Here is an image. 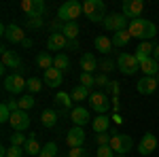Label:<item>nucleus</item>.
<instances>
[{"mask_svg": "<svg viewBox=\"0 0 159 157\" xmlns=\"http://www.w3.org/2000/svg\"><path fill=\"white\" fill-rule=\"evenodd\" d=\"M127 32L134 38H140L144 43V40H153V38L157 36V25L153 24V21H148V19H144V17H138L134 21H129Z\"/></svg>", "mask_w": 159, "mask_h": 157, "instance_id": "nucleus-1", "label": "nucleus"}, {"mask_svg": "<svg viewBox=\"0 0 159 157\" xmlns=\"http://www.w3.org/2000/svg\"><path fill=\"white\" fill-rule=\"evenodd\" d=\"M83 15H85L89 21H104L106 17V4L104 0H85L83 2Z\"/></svg>", "mask_w": 159, "mask_h": 157, "instance_id": "nucleus-2", "label": "nucleus"}, {"mask_svg": "<svg viewBox=\"0 0 159 157\" xmlns=\"http://www.w3.org/2000/svg\"><path fill=\"white\" fill-rule=\"evenodd\" d=\"M83 13V4L76 2V0H66L57 9V19L64 21V24H70V21H76V17H81Z\"/></svg>", "mask_w": 159, "mask_h": 157, "instance_id": "nucleus-3", "label": "nucleus"}, {"mask_svg": "<svg viewBox=\"0 0 159 157\" xmlns=\"http://www.w3.org/2000/svg\"><path fill=\"white\" fill-rule=\"evenodd\" d=\"M117 70L123 74H127V76H132L140 70V64L136 60L134 53H121L119 58H117Z\"/></svg>", "mask_w": 159, "mask_h": 157, "instance_id": "nucleus-4", "label": "nucleus"}, {"mask_svg": "<svg viewBox=\"0 0 159 157\" xmlns=\"http://www.w3.org/2000/svg\"><path fill=\"white\" fill-rule=\"evenodd\" d=\"M102 25L108 30V32H121V30H127V17L123 15V13H110L104 17V21Z\"/></svg>", "mask_w": 159, "mask_h": 157, "instance_id": "nucleus-5", "label": "nucleus"}, {"mask_svg": "<svg viewBox=\"0 0 159 157\" xmlns=\"http://www.w3.org/2000/svg\"><path fill=\"white\" fill-rule=\"evenodd\" d=\"M0 32H2V36L7 38L9 43H13V45H21L24 43V30H21V25H17V24H2L0 25Z\"/></svg>", "mask_w": 159, "mask_h": 157, "instance_id": "nucleus-6", "label": "nucleus"}, {"mask_svg": "<svg viewBox=\"0 0 159 157\" xmlns=\"http://www.w3.org/2000/svg\"><path fill=\"white\" fill-rule=\"evenodd\" d=\"M25 83H28V81L21 76V72H13V74H7V76H4V89H7L9 94H13V96H15V94H21L25 89Z\"/></svg>", "mask_w": 159, "mask_h": 157, "instance_id": "nucleus-7", "label": "nucleus"}, {"mask_svg": "<svg viewBox=\"0 0 159 157\" xmlns=\"http://www.w3.org/2000/svg\"><path fill=\"white\" fill-rule=\"evenodd\" d=\"M132 136H127V134H115L112 138H110V149L115 151V153H119V155H125L127 151H132Z\"/></svg>", "mask_w": 159, "mask_h": 157, "instance_id": "nucleus-8", "label": "nucleus"}, {"mask_svg": "<svg viewBox=\"0 0 159 157\" xmlns=\"http://www.w3.org/2000/svg\"><path fill=\"white\" fill-rule=\"evenodd\" d=\"M142 11H144V2H142V0H123L121 13L125 17H129L132 21L138 19V17L142 15Z\"/></svg>", "mask_w": 159, "mask_h": 157, "instance_id": "nucleus-9", "label": "nucleus"}, {"mask_svg": "<svg viewBox=\"0 0 159 157\" xmlns=\"http://www.w3.org/2000/svg\"><path fill=\"white\" fill-rule=\"evenodd\" d=\"M7 68H13L15 72H19L21 70V58L15 53V51H9V49L2 47V74L7 72Z\"/></svg>", "mask_w": 159, "mask_h": 157, "instance_id": "nucleus-10", "label": "nucleus"}, {"mask_svg": "<svg viewBox=\"0 0 159 157\" xmlns=\"http://www.w3.org/2000/svg\"><path fill=\"white\" fill-rule=\"evenodd\" d=\"M21 11L28 15V19H32V17H43V13H45V2H43V0H24V2H21Z\"/></svg>", "mask_w": 159, "mask_h": 157, "instance_id": "nucleus-11", "label": "nucleus"}, {"mask_svg": "<svg viewBox=\"0 0 159 157\" xmlns=\"http://www.w3.org/2000/svg\"><path fill=\"white\" fill-rule=\"evenodd\" d=\"M13 125V130L15 132H24V130H28L30 127V115H28V110H15L11 115V121H9Z\"/></svg>", "mask_w": 159, "mask_h": 157, "instance_id": "nucleus-12", "label": "nucleus"}, {"mask_svg": "<svg viewBox=\"0 0 159 157\" xmlns=\"http://www.w3.org/2000/svg\"><path fill=\"white\" fill-rule=\"evenodd\" d=\"M159 87V81L157 76H142L138 83H136V89H138V94H142V96H151V94H155Z\"/></svg>", "mask_w": 159, "mask_h": 157, "instance_id": "nucleus-13", "label": "nucleus"}, {"mask_svg": "<svg viewBox=\"0 0 159 157\" xmlns=\"http://www.w3.org/2000/svg\"><path fill=\"white\" fill-rule=\"evenodd\" d=\"M155 149H157V136L147 132L142 136V140L138 142V153H140V155H151Z\"/></svg>", "mask_w": 159, "mask_h": 157, "instance_id": "nucleus-14", "label": "nucleus"}, {"mask_svg": "<svg viewBox=\"0 0 159 157\" xmlns=\"http://www.w3.org/2000/svg\"><path fill=\"white\" fill-rule=\"evenodd\" d=\"M89 102H91V109L96 110L98 115H104V113L110 109L108 98H106V94H102V91H98V94H91V96H89Z\"/></svg>", "mask_w": 159, "mask_h": 157, "instance_id": "nucleus-15", "label": "nucleus"}, {"mask_svg": "<svg viewBox=\"0 0 159 157\" xmlns=\"http://www.w3.org/2000/svg\"><path fill=\"white\" fill-rule=\"evenodd\" d=\"M85 142V132H83V127H76L74 125L70 132L66 134V145L70 146V149H79V146H83Z\"/></svg>", "mask_w": 159, "mask_h": 157, "instance_id": "nucleus-16", "label": "nucleus"}, {"mask_svg": "<svg viewBox=\"0 0 159 157\" xmlns=\"http://www.w3.org/2000/svg\"><path fill=\"white\" fill-rule=\"evenodd\" d=\"M70 119H72V123L76 125V127H83L85 123L93 121L91 117H89V110L83 109V106H74V109L70 110Z\"/></svg>", "mask_w": 159, "mask_h": 157, "instance_id": "nucleus-17", "label": "nucleus"}, {"mask_svg": "<svg viewBox=\"0 0 159 157\" xmlns=\"http://www.w3.org/2000/svg\"><path fill=\"white\" fill-rule=\"evenodd\" d=\"M68 47V38L64 36L61 32H57V34H51L49 38H47V49L49 51H61V49Z\"/></svg>", "mask_w": 159, "mask_h": 157, "instance_id": "nucleus-18", "label": "nucleus"}, {"mask_svg": "<svg viewBox=\"0 0 159 157\" xmlns=\"http://www.w3.org/2000/svg\"><path fill=\"white\" fill-rule=\"evenodd\" d=\"M45 85L47 87H60L61 81H64V72L57 70V68H49V70H45Z\"/></svg>", "mask_w": 159, "mask_h": 157, "instance_id": "nucleus-19", "label": "nucleus"}, {"mask_svg": "<svg viewBox=\"0 0 159 157\" xmlns=\"http://www.w3.org/2000/svg\"><path fill=\"white\" fill-rule=\"evenodd\" d=\"M79 64H81V68H83V72H89V74L93 72V70H98V66H100L93 53H83Z\"/></svg>", "mask_w": 159, "mask_h": 157, "instance_id": "nucleus-20", "label": "nucleus"}, {"mask_svg": "<svg viewBox=\"0 0 159 157\" xmlns=\"http://www.w3.org/2000/svg\"><path fill=\"white\" fill-rule=\"evenodd\" d=\"M24 151H25V155H40V151H43V146L38 145V140H36V134H30L28 136V140H25V145H24Z\"/></svg>", "mask_w": 159, "mask_h": 157, "instance_id": "nucleus-21", "label": "nucleus"}, {"mask_svg": "<svg viewBox=\"0 0 159 157\" xmlns=\"http://www.w3.org/2000/svg\"><path fill=\"white\" fill-rule=\"evenodd\" d=\"M93 45H96V49H98L100 53H104V55H108L110 51L115 49V45H112V40H110L108 36H104V34H100V36H96V40H93Z\"/></svg>", "mask_w": 159, "mask_h": 157, "instance_id": "nucleus-22", "label": "nucleus"}, {"mask_svg": "<svg viewBox=\"0 0 159 157\" xmlns=\"http://www.w3.org/2000/svg\"><path fill=\"white\" fill-rule=\"evenodd\" d=\"M108 125H110V119L106 117V115H98L96 119L91 121V127H93V132H96V134L108 132Z\"/></svg>", "mask_w": 159, "mask_h": 157, "instance_id": "nucleus-23", "label": "nucleus"}, {"mask_svg": "<svg viewBox=\"0 0 159 157\" xmlns=\"http://www.w3.org/2000/svg\"><path fill=\"white\" fill-rule=\"evenodd\" d=\"M140 70L144 72V76H157L159 74V64L153 60V58H148V60H144L140 64Z\"/></svg>", "mask_w": 159, "mask_h": 157, "instance_id": "nucleus-24", "label": "nucleus"}, {"mask_svg": "<svg viewBox=\"0 0 159 157\" xmlns=\"http://www.w3.org/2000/svg\"><path fill=\"white\" fill-rule=\"evenodd\" d=\"M36 64H38V68L49 70V68H53V64H55V58H53L51 53H38L36 55Z\"/></svg>", "mask_w": 159, "mask_h": 157, "instance_id": "nucleus-25", "label": "nucleus"}, {"mask_svg": "<svg viewBox=\"0 0 159 157\" xmlns=\"http://www.w3.org/2000/svg\"><path fill=\"white\" fill-rule=\"evenodd\" d=\"M40 123H43L45 127H53V125L57 123V113L51 110V109L43 110V115H40Z\"/></svg>", "mask_w": 159, "mask_h": 157, "instance_id": "nucleus-26", "label": "nucleus"}, {"mask_svg": "<svg viewBox=\"0 0 159 157\" xmlns=\"http://www.w3.org/2000/svg\"><path fill=\"white\" fill-rule=\"evenodd\" d=\"M129 38H132V34H129L127 30H121V32H115V36L110 38V40H112L115 47H125V45L129 43Z\"/></svg>", "mask_w": 159, "mask_h": 157, "instance_id": "nucleus-27", "label": "nucleus"}, {"mask_svg": "<svg viewBox=\"0 0 159 157\" xmlns=\"http://www.w3.org/2000/svg\"><path fill=\"white\" fill-rule=\"evenodd\" d=\"M79 32H81V30H79V24H76V21H70V24H64V32H61V34L68 38V40H76Z\"/></svg>", "mask_w": 159, "mask_h": 157, "instance_id": "nucleus-28", "label": "nucleus"}, {"mask_svg": "<svg viewBox=\"0 0 159 157\" xmlns=\"http://www.w3.org/2000/svg\"><path fill=\"white\" fill-rule=\"evenodd\" d=\"M70 96H72V102H83V100H85V98H89L91 94H89V89H87V87L76 85V87L72 89V94H70Z\"/></svg>", "mask_w": 159, "mask_h": 157, "instance_id": "nucleus-29", "label": "nucleus"}, {"mask_svg": "<svg viewBox=\"0 0 159 157\" xmlns=\"http://www.w3.org/2000/svg\"><path fill=\"white\" fill-rule=\"evenodd\" d=\"M68 66H70V60H68V55H64V53H57L55 55V64H53V68H57L61 72H66L68 70Z\"/></svg>", "mask_w": 159, "mask_h": 157, "instance_id": "nucleus-30", "label": "nucleus"}, {"mask_svg": "<svg viewBox=\"0 0 159 157\" xmlns=\"http://www.w3.org/2000/svg\"><path fill=\"white\" fill-rule=\"evenodd\" d=\"M55 102H57L60 106H64V109H70V106H72V96L66 94V91H60V94H55Z\"/></svg>", "mask_w": 159, "mask_h": 157, "instance_id": "nucleus-31", "label": "nucleus"}, {"mask_svg": "<svg viewBox=\"0 0 159 157\" xmlns=\"http://www.w3.org/2000/svg\"><path fill=\"white\" fill-rule=\"evenodd\" d=\"M43 83H45V81H40V79H36V76H32V79H28L25 87H28L30 94H38V91L43 89Z\"/></svg>", "mask_w": 159, "mask_h": 157, "instance_id": "nucleus-32", "label": "nucleus"}, {"mask_svg": "<svg viewBox=\"0 0 159 157\" xmlns=\"http://www.w3.org/2000/svg\"><path fill=\"white\" fill-rule=\"evenodd\" d=\"M55 153H57V145L55 142H47L43 146V151H40L38 157H55Z\"/></svg>", "mask_w": 159, "mask_h": 157, "instance_id": "nucleus-33", "label": "nucleus"}, {"mask_svg": "<svg viewBox=\"0 0 159 157\" xmlns=\"http://www.w3.org/2000/svg\"><path fill=\"white\" fill-rule=\"evenodd\" d=\"M117 132H104V134H98L96 136V142H98V146H108L110 145V138L115 136Z\"/></svg>", "mask_w": 159, "mask_h": 157, "instance_id": "nucleus-34", "label": "nucleus"}, {"mask_svg": "<svg viewBox=\"0 0 159 157\" xmlns=\"http://www.w3.org/2000/svg\"><path fill=\"white\" fill-rule=\"evenodd\" d=\"M79 85H83V87L89 89V87H93V85H96V76H93V74H89V72H81V83H79Z\"/></svg>", "mask_w": 159, "mask_h": 157, "instance_id": "nucleus-35", "label": "nucleus"}, {"mask_svg": "<svg viewBox=\"0 0 159 157\" xmlns=\"http://www.w3.org/2000/svg\"><path fill=\"white\" fill-rule=\"evenodd\" d=\"M25 140H28V136H24V132H15L11 136V145H15V146H24Z\"/></svg>", "mask_w": 159, "mask_h": 157, "instance_id": "nucleus-36", "label": "nucleus"}, {"mask_svg": "<svg viewBox=\"0 0 159 157\" xmlns=\"http://www.w3.org/2000/svg\"><path fill=\"white\" fill-rule=\"evenodd\" d=\"M34 104H36V102H34V98L30 96V94H28V96H24L21 100H19V109H21V110H28V109H32Z\"/></svg>", "mask_w": 159, "mask_h": 157, "instance_id": "nucleus-37", "label": "nucleus"}, {"mask_svg": "<svg viewBox=\"0 0 159 157\" xmlns=\"http://www.w3.org/2000/svg\"><path fill=\"white\" fill-rule=\"evenodd\" d=\"M7 155H9V157H24V155H25V151H24V146H15V145H11L9 149H7Z\"/></svg>", "mask_w": 159, "mask_h": 157, "instance_id": "nucleus-38", "label": "nucleus"}, {"mask_svg": "<svg viewBox=\"0 0 159 157\" xmlns=\"http://www.w3.org/2000/svg\"><path fill=\"white\" fill-rule=\"evenodd\" d=\"M11 109H9V106H7V102H2V104H0V121H2V123H4V121H11Z\"/></svg>", "mask_w": 159, "mask_h": 157, "instance_id": "nucleus-39", "label": "nucleus"}, {"mask_svg": "<svg viewBox=\"0 0 159 157\" xmlns=\"http://www.w3.org/2000/svg\"><path fill=\"white\" fill-rule=\"evenodd\" d=\"M106 91H108V94H112V98H117V96H119V91H121V83L110 81V83L106 85Z\"/></svg>", "mask_w": 159, "mask_h": 157, "instance_id": "nucleus-40", "label": "nucleus"}, {"mask_svg": "<svg viewBox=\"0 0 159 157\" xmlns=\"http://www.w3.org/2000/svg\"><path fill=\"white\" fill-rule=\"evenodd\" d=\"M98 157H115V151L108 146H98Z\"/></svg>", "mask_w": 159, "mask_h": 157, "instance_id": "nucleus-41", "label": "nucleus"}, {"mask_svg": "<svg viewBox=\"0 0 159 157\" xmlns=\"http://www.w3.org/2000/svg\"><path fill=\"white\" fill-rule=\"evenodd\" d=\"M100 70H102V72H110V70H115V62H110V60L100 62Z\"/></svg>", "mask_w": 159, "mask_h": 157, "instance_id": "nucleus-42", "label": "nucleus"}, {"mask_svg": "<svg viewBox=\"0 0 159 157\" xmlns=\"http://www.w3.org/2000/svg\"><path fill=\"white\" fill-rule=\"evenodd\" d=\"M108 83H110V81H108V76H106L104 72H100L98 76H96V85H98V87H106Z\"/></svg>", "mask_w": 159, "mask_h": 157, "instance_id": "nucleus-43", "label": "nucleus"}, {"mask_svg": "<svg viewBox=\"0 0 159 157\" xmlns=\"http://www.w3.org/2000/svg\"><path fill=\"white\" fill-rule=\"evenodd\" d=\"M68 157H87V151L83 146H79V149H72V151L68 153Z\"/></svg>", "mask_w": 159, "mask_h": 157, "instance_id": "nucleus-44", "label": "nucleus"}, {"mask_svg": "<svg viewBox=\"0 0 159 157\" xmlns=\"http://www.w3.org/2000/svg\"><path fill=\"white\" fill-rule=\"evenodd\" d=\"M28 25L30 28H40L43 25V19L40 17H32V19H28Z\"/></svg>", "mask_w": 159, "mask_h": 157, "instance_id": "nucleus-45", "label": "nucleus"}, {"mask_svg": "<svg viewBox=\"0 0 159 157\" xmlns=\"http://www.w3.org/2000/svg\"><path fill=\"white\" fill-rule=\"evenodd\" d=\"M32 45H34V40H32V38H28V36H25V38H24V43H21V47H25V49H30Z\"/></svg>", "mask_w": 159, "mask_h": 157, "instance_id": "nucleus-46", "label": "nucleus"}, {"mask_svg": "<svg viewBox=\"0 0 159 157\" xmlns=\"http://www.w3.org/2000/svg\"><path fill=\"white\" fill-rule=\"evenodd\" d=\"M153 60H155V62L159 64V45L155 47V51H153Z\"/></svg>", "mask_w": 159, "mask_h": 157, "instance_id": "nucleus-47", "label": "nucleus"}, {"mask_svg": "<svg viewBox=\"0 0 159 157\" xmlns=\"http://www.w3.org/2000/svg\"><path fill=\"white\" fill-rule=\"evenodd\" d=\"M68 49H79V43L76 40H68Z\"/></svg>", "mask_w": 159, "mask_h": 157, "instance_id": "nucleus-48", "label": "nucleus"}, {"mask_svg": "<svg viewBox=\"0 0 159 157\" xmlns=\"http://www.w3.org/2000/svg\"><path fill=\"white\" fill-rule=\"evenodd\" d=\"M0 157H9L7 155V149H0Z\"/></svg>", "mask_w": 159, "mask_h": 157, "instance_id": "nucleus-49", "label": "nucleus"}, {"mask_svg": "<svg viewBox=\"0 0 159 157\" xmlns=\"http://www.w3.org/2000/svg\"><path fill=\"white\" fill-rule=\"evenodd\" d=\"M115 157H125V155H115Z\"/></svg>", "mask_w": 159, "mask_h": 157, "instance_id": "nucleus-50", "label": "nucleus"}]
</instances>
